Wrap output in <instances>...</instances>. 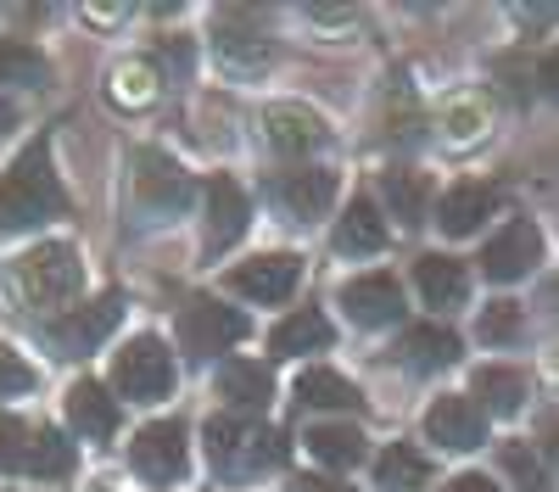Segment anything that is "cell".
<instances>
[{
    "instance_id": "4fadbf2b",
    "label": "cell",
    "mask_w": 559,
    "mask_h": 492,
    "mask_svg": "<svg viewBox=\"0 0 559 492\" xmlns=\"http://www.w3.org/2000/svg\"><path fill=\"white\" fill-rule=\"evenodd\" d=\"M134 202L146 213H179L185 202H191V179H185L179 163H168L163 152H140L134 157Z\"/></svg>"
},
{
    "instance_id": "e575fe53",
    "label": "cell",
    "mask_w": 559,
    "mask_h": 492,
    "mask_svg": "<svg viewBox=\"0 0 559 492\" xmlns=\"http://www.w3.org/2000/svg\"><path fill=\"white\" fill-rule=\"evenodd\" d=\"M34 386V370L23 364V358L0 341V397H12V392H28Z\"/></svg>"
},
{
    "instance_id": "d4e9b609",
    "label": "cell",
    "mask_w": 559,
    "mask_h": 492,
    "mask_svg": "<svg viewBox=\"0 0 559 492\" xmlns=\"http://www.w3.org/2000/svg\"><path fill=\"white\" fill-rule=\"evenodd\" d=\"M157 84H163V73H157V62H118L112 68V79H107V96H112V107H123V112H140V107H152L157 101Z\"/></svg>"
},
{
    "instance_id": "603a6c76",
    "label": "cell",
    "mask_w": 559,
    "mask_h": 492,
    "mask_svg": "<svg viewBox=\"0 0 559 492\" xmlns=\"http://www.w3.org/2000/svg\"><path fill=\"white\" fill-rule=\"evenodd\" d=\"M68 420H73V431H79V436L107 442V436L118 431V403L107 397V386H102V381H79V386L68 392Z\"/></svg>"
},
{
    "instance_id": "836d02e7",
    "label": "cell",
    "mask_w": 559,
    "mask_h": 492,
    "mask_svg": "<svg viewBox=\"0 0 559 492\" xmlns=\"http://www.w3.org/2000/svg\"><path fill=\"white\" fill-rule=\"evenodd\" d=\"M23 454H28V431H23V420L0 415V470H23Z\"/></svg>"
},
{
    "instance_id": "ffe728a7",
    "label": "cell",
    "mask_w": 559,
    "mask_h": 492,
    "mask_svg": "<svg viewBox=\"0 0 559 492\" xmlns=\"http://www.w3.org/2000/svg\"><path fill=\"white\" fill-rule=\"evenodd\" d=\"M414 286H419V297H426L431 308H459L464 297H471V268H464L459 257L426 252L414 263Z\"/></svg>"
},
{
    "instance_id": "8fae6325",
    "label": "cell",
    "mask_w": 559,
    "mask_h": 492,
    "mask_svg": "<svg viewBox=\"0 0 559 492\" xmlns=\"http://www.w3.org/2000/svg\"><path fill=\"white\" fill-rule=\"evenodd\" d=\"M263 141L280 152V157H308L331 141V123H324L313 107H297V101H280L263 112Z\"/></svg>"
},
{
    "instance_id": "52a82bcc",
    "label": "cell",
    "mask_w": 559,
    "mask_h": 492,
    "mask_svg": "<svg viewBox=\"0 0 559 492\" xmlns=\"http://www.w3.org/2000/svg\"><path fill=\"white\" fill-rule=\"evenodd\" d=\"M532 263H543V230L532 218H509L503 230L481 247V268H487V280H498V286L532 275Z\"/></svg>"
},
{
    "instance_id": "5b68a950",
    "label": "cell",
    "mask_w": 559,
    "mask_h": 492,
    "mask_svg": "<svg viewBox=\"0 0 559 492\" xmlns=\"http://www.w3.org/2000/svg\"><path fill=\"white\" fill-rule=\"evenodd\" d=\"M112 386L134 403H163L174 392V352L163 347V336H134L112 364Z\"/></svg>"
},
{
    "instance_id": "4316f807",
    "label": "cell",
    "mask_w": 559,
    "mask_h": 492,
    "mask_svg": "<svg viewBox=\"0 0 559 492\" xmlns=\"http://www.w3.org/2000/svg\"><path fill=\"white\" fill-rule=\"evenodd\" d=\"M376 481L386 492H419V487L431 481V459L419 454V447H408V442H392L386 454L376 459Z\"/></svg>"
},
{
    "instance_id": "cb8c5ba5",
    "label": "cell",
    "mask_w": 559,
    "mask_h": 492,
    "mask_svg": "<svg viewBox=\"0 0 559 492\" xmlns=\"http://www.w3.org/2000/svg\"><path fill=\"white\" fill-rule=\"evenodd\" d=\"M302 442H308V454H313L319 465H331V470H353V465H364V454H369V442H364L358 425H313Z\"/></svg>"
},
{
    "instance_id": "b9f144b4",
    "label": "cell",
    "mask_w": 559,
    "mask_h": 492,
    "mask_svg": "<svg viewBox=\"0 0 559 492\" xmlns=\"http://www.w3.org/2000/svg\"><path fill=\"white\" fill-rule=\"evenodd\" d=\"M12 123H17V107H12V101H7V96H0V134H7V129H12Z\"/></svg>"
},
{
    "instance_id": "5bb4252c",
    "label": "cell",
    "mask_w": 559,
    "mask_h": 492,
    "mask_svg": "<svg viewBox=\"0 0 559 492\" xmlns=\"http://www.w3.org/2000/svg\"><path fill=\"white\" fill-rule=\"evenodd\" d=\"M202 202H207V257H218L224 247H236L247 236V191L218 173V179H207Z\"/></svg>"
},
{
    "instance_id": "2e32d148",
    "label": "cell",
    "mask_w": 559,
    "mask_h": 492,
    "mask_svg": "<svg viewBox=\"0 0 559 492\" xmlns=\"http://www.w3.org/2000/svg\"><path fill=\"white\" fill-rule=\"evenodd\" d=\"M269 196L292 218H319L324 207L336 202V173L331 168H292V173H280L269 185Z\"/></svg>"
},
{
    "instance_id": "3957f363",
    "label": "cell",
    "mask_w": 559,
    "mask_h": 492,
    "mask_svg": "<svg viewBox=\"0 0 559 492\" xmlns=\"http://www.w3.org/2000/svg\"><path fill=\"white\" fill-rule=\"evenodd\" d=\"M84 286V263L68 241H45L28 257H17V297L28 308H68Z\"/></svg>"
},
{
    "instance_id": "8992f818",
    "label": "cell",
    "mask_w": 559,
    "mask_h": 492,
    "mask_svg": "<svg viewBox=\"0 0 559 492\" xmlns=\"http://www.w3.org/2000/svg\"><path fill=\"white\" fill-rule=\"evenodd\" d=\"M302 280V257L297 252H263L229 268V291L247 302H286Z\"/></svg>"
},
{
    "instance_id": "f35d334b",
    "label": "cell",
    "mask_w": 559,
    "mask_h": 492,
    "mask_svg": "<svg viewBox=\"0 0 559 492\" xmlns=\"http://www.w3.org/2000/svg\"><path fill=\"white\" fill-rule=\"evenodd\" d=\"M448 492H498V487H492V476H459V481H448Z\"/></svg>"
},
{
    "instance_id": "7402d4cb",
    "label": "cell",
    "mask_w": 559,
    "mask_h": 492,
    "mask_svg": "<svg viewBox=\"0 0 559 492\" xmlns=\"http://www.w3.org/2000/svg\"><path fill=\"white\" fill-rule=\"evenodd\" d=\"M492 213H498L492 185H453L437 207V224H442V236H476L481 218H492Z\"/></svg>"
},
{
    "instance_id": "ba28073f",
    "label": "cell",
    "mask_w": 559,
    "mask_h": 492,
    "mask_svg": "<svg viewBox=\"0 0 559 492\" xmlns=\"http://www.w3.org/2000/svg\"><path fill=\"white\" fill-rule=\"evenodd\" d=\"M129 465H134V476H146L157 487L179 481L185 476V420H152L129 442Z\"/></svg>"
},
{
    "instance_id": "277c9868",
    "label": "cell",
    "mask_w": 559,
    "mask_h": 492,
    "mask_svg": "<svg viewBox=\"0 0 559 492\" xmlns=\"http://www.w3.org/2000/svg\"><path fill=\"white\" fill-rule=\"evenodd\" d=\"M247 313L241 308H224L213 297H191L179 308V347L191 352V358H218L224 347H236L247 341Z\"/></svg>"
},
{
    "instance_id": "9a60e30c",
    "label": "cell",
    "mask_w": 559,
    "mask_h": 492,
    "mask_svg": "<svg viewBox=\"0 0 559 492\" xmlns=\"http://www.w3.org/2000/svg\"><path fill=\"white\" fill-rule=\"evenodd\" d=\"M342 308L353 313V325L376 331V325L403 320V291H397L392 275H358V280L342 286Z\"/></svg>"
},
{
    "instance_id": "7a4b0ae2",
    "label": "cell",
    "mask_w": 559,
    "mask_h": 492,
    "mask_svg": "<svg viewBox=\"0 0 559 492\" xmlns=\"http://www.w3.org/2000/svg\"><path fill=\"white\" fill-rule=\"evenodd\" d=\"M207 442V459L224 476H258V470H280L286 465V442H280L274 425H258L247 415H213L202 425Z\"/></svg>"
},
{
    "instance_id": "60d3db41",
    "label": "cell",
    "mask_w": 559,
    "mask_h": 492,
    "mask_svg": "<svg viewBox=\"0 0 559 492\" xmlns=\"http://www.w3.org/2000/svg\"><path fill=\"white\" fill-rule=\"evenodd\" d=\"M543 454H548V459L559 465V420H554V415L543 420Z\"/></svg>"
},
{
    "instance_id": "83f0119b",
    "label": "cell",
    "mask_w": 559,
    "mask_h": 492,
    "mask_svg": "<svg viewBox=\"0 0 559 492\" xmlns=\"http://www.w3.org/2000/svg\"><path fill=\"white\" fill-rule=\"evenodd\" d=\"M498 470H503V481L515 487V492H554L537 442H503L498 447Z\"/></svg>"
},
{
    "instance_id": "4dcf8cb0",
    "label": "cell",
    "mask_w": 559,
    "mask_h": 492,
    "mask_svg": "<svg viewBox=\"0 0 559 492\" xmlns=\"http://www.w3.org/2000/svg\"><path fill=\"white\" fill-rule=\"evenodd\" d=\"M381 196H386V207H392L403 224L426 218V185H419V173H408V168H386V173H381Z\"/></svg>"
},
{
    "instance_id": "d6986e66",
    "label": "cell",
    "mask_w": 559,
    "mask_h": 492,
    "mask_svg": "<svg viewBox=\"0 0 559 492\" xmlns=\"http://www.w3.org/2000/svg\"><path fill=\"white\" fill-rule=\"evenodd\" d=\"M336 341L331 320H324L319 308H297L292 320H280L269 331V358H302V352H324Z\"/></svg>"
},
{
    "instance_id": "74e56055",
    "label": "cell",
    "mask_w": 559,
    "mask_h": 492,
    "mask_svg": "<svg viewBox=\"0 0 559 492\" xmlns=\"http://www.w3.org/2000/svg\"><path fill=\"white\" fill-rule=\"evenodd\" d=\"M537 79H543V89H548V96L559 101V51H548V57H543V68H537Z\"/></svg>"
},
{
    "instance_id": "44dd1931",
    "label": "cell",
    "mask_w": 559,
    "mask_h": 492,
    "mask_svg": "<svg viewBox=\"0 0 559 492\" xmlns=\"http://www.w3.org/2000/svg\"><path fill=\"white\" fill-rule=\"evenodd\" d=\"M392 352L408 370H448V364H459V336L448 325H414V331L397 336Z\"/></svg>"
},
{
    "instance_id": "7c38bea8",
    "label": "cell",
    "mask_w": 559,
    "mask_h": 492,
    "mask_svg": "<svg viewBox=\"0 0 559 492\" xmlns=\"http://www.w3.org/2000/svg\"><path fill=\"white\" fill-rule=\"evenodd\" d=\"M426 436L437 447H453V454H471V447L487 442V415L476 397H437L426 409Z\"/></svg>"
},
{
    "instance_id": "ab89813d",
    "label": "cell",
    "mask_w": 559,
    "mask_h": 492,
    "mask_svg": "<svg viewBox=\"0 0 559 492\" xmlns=\"http://www.w3.org/2000/svg\"><path fill=\"white\" fill-rule=\"evenodd\" d=\"M515 17H521V23H537V28H543V23H554V17H559V7H515Z\"/></svg>"
},
{
    "instance_id": "30bf717a",
    "label": "cell",
    "mask_w": 559,
    "mask_h": 492,
    "mask_svg": "<svg viewBox=\"0 0 559 492\" xmlns=\"http://www.w3.org/2000/svg\"><path fill=\"white\" fill-rule=\"evenodd\" d=\"M118 320H123V297L107 291V297H96V302L73 308L68 320H57V325H51V341H57L68 358H84L90 347H102V341L118 331Z\"/></svg>"
},
{
    "instance_id": "6da1fadb",
    "label": "cell",
    "mask_w": 559,
    "mask_h": 492,
    "mask_svg": "<svg viewBox=\"0 0 559 492\" xmlns=\"http://www.w3.org/2000/svg\"><path fill=\"white\" fill-rule=\"evenodd\" d=\"M68 213V191L51 173V146L34 141L7 173H0V230H23V224H45Z\"/></svg>"
},
{
    "instance_id": "f1b7e54d",
    "label": "cell",
    "mask_w": 559,
    "mask_h": 492,
    "mask_svg": "<svg viewBox=\"0 0 559 492\" xmlns=\"http://www.w3.org/2000/svg\"><path fill=\"white\" fill-rule=\"evenodd\" d=\"M23 470L28 476H45V481H62V476H73V442L62 436V431H34L28 436V454H23Z\"/></svg>"
},
{
    "instance_id": "e0dca14e",
    "label": "cell",
    "mask_w": 559,
    "mask_h": 492,
    "mask_svg": "<svg viewBox=\"0 0 559 492\" xmlns=\"http://www.w3.org/2000/svg\"><path fill=\"white\" fill-rule=\"evenodd\" d=\"M213 386H218V397L236 415H258V409H269V397H274V375H269V364H258V358H229Z\"/></svg>"
},
{
    "instance_id": "ac0fdd59",
    "label": "cell",
    "mask_w": 559,
    "mask_h": 492,
    "mask_svg": "<svg viewBox=\"0 0 559 492\" xmlns=\"http://www.w3.org/2000/svg\"><path fill=\"white\" fill-rule=\"evenodd\" d=\"M386 241H392V230H386L381 207L369 202V196H353L347 213L336 218V252H347V257H376V252H386Z\"/></svg>"
},
{
    "instance_id": "484cf974",
    "label": "cell",
    "mask_w": 559,
    "mask_h": 492,
    "mask_svg": "<svg viewBox=\"0 0 559 492\" xmlns=\"http://www.w3.org/2000/svg\"><path fill=\"white\" fill-rule=\"evenodd\" d=\"M297 397L308 403V409H364V392L347 375L324 370V364H313V370L297 375Z\"/></svg>"
},
{
    "instance_id": "9c48e42d",
    "label": "cell",
    "mask_w": 559,
    "mask_h": 492,
    "mask_svg": "<svg viewBox=\"0 0 559 492\" xmlns=\"http://www.w3.org/2000/svg\"><path fill=\"white\" fill-rule=\"evenodd\" d=\"M213 51H218V62L241 68V73L263 68L269 62V28H263V17L247 12V7H224L213 17Z\"/></svg>"
},
{
    "instance_id": "d590c367",
    "label": "cell",
    "mask_w": 559,
    "mask_h": 492,
    "mask_svg": "<svg viewBox=\"0 0 559 492\" xmlns=\"http://www.w3.org/2000/svg\"><path fill=\"white\" fill-rule=\"evenodd\" d=\"M292 492H358V487H347V481H336V476H297Z\"/></svg>"
},
{
    "instance_id": "d6a6232c",
    "label": "cell",
    "mask_w": 559,
    "mask_h": 492,
    "mask_svg": "<svg viewBox=\"0 0 559 492\" xmlns=\"http://www.w3.org/2000/svg\"><path fill=\"white\" fill-rule=\"evenodd\" d=\"M521 331H526V320H521V308H515V302H487V313L476 320V336H481L487 347L521 341Z\"/></svg>"
},
{
    "instance_id": "8d00e7d4",
    "label": "cell",
    "mask_w": 559,
    "mask_h": 492,
    "mask_svg": "<svg viewBox=\"0 0 559 492\" xmlns=\"http://www.w3.org/2000/svg\"><path fill=\"white\" fill-rule=\"evenodd\" d=\"M476 123H481V112H476V107H459L448 134H453V141H476Z\"/></svg>"
},
{
    "instance_id": "1f68e13d",
    "label": "cell",
    "mask_w": 559,
    "mask_h": 492,
    "mask_svg": "<svg viewBox=\"0 0 559 492\" xmlns=\"http://www.w3.org/2000/svg\"><path fill=\"white\" fill-rule=\"evenodd\" d=\"M51 62H45L28 39H0V84H45Z\"/></svg>"
},
{
    "instance_id": "f546056e",
    "label": "cell",
    "mask_w": 559,
    "mask_h": 492,
    "mask_svg": "<svg viewBox=\"0 0 559 492\" xmlns=\"http://www.w3.org/2000/svg\"><path fill=\"white\" fill-rule=\"evenodd\" d=\"M471 397L492 403L498 415H515L521 403H526V375L503 370V364H481V370H476V392H471Z\"/></svg>"
}]
</instances>
